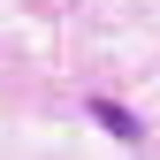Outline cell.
Here are the masks:
<instances>
[{
	"label": "cell",
	"mask_w": 160,
	"mask_h": 160,
	"mask_svg": "<svg viewBox=\"0 0 160 160\" xmlns=\"http://www.w3.org/2000/svg\"><path fill=\"white\" fill-rule=\"evenodd\" d=\"M84 114H92V122L107 130V137H122V145H145V122H137L122 99H84Z\"/></svg>",
	"instance_id": "obj_1"
}]
</instances>
